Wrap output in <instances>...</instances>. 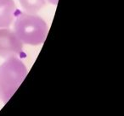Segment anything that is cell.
Instances as JSON below:
<instances>
[{"label":"cell","instance_id":"cell-1","mask_svg":"<svg viewBox=\"0 0 124 116\" xmlns=\"http://www.w3.org/2000/svg\"><path fill=\"white\" fill-rule=\"evenodd\" d=\"M15 33L22 43L39 45L45 41L48 28L46 22L38 15L21 13L14 26Z\"/></svg>","mask_w":124,"mask_h":116},{"label":"cell","instance_id":"cell-2","mask_svg":"<svg viewBox=\"0 0 124 116\" xmlns=\"http://www.w3.org/2000/svg\"><path fill=\"white\" fill-rule=\"evenodd\" d=\"M27 75V69L16 57L7 58L0 65V98L8 102Z\"/></svg>","mask_w":124,"mask_h":116},{"label":"cell","instance_id":"cell-3","mask_svg":"<svg viewBox=\"0 0 124 116\" xmlns=\"http://www.w3.org/2000/svg\"><path fill=\"white\" fill-rule=\"evenodd\" d=\"M23 45L15 31L0 28V57L9 58L21 53Z\"/></svg>","mask_w":124,"mask_h":116},{"label":"cell","instance_id":"cell-4","mask_svg":"<svg viewBox=\"0 0 124 116\" xmlns=\"http://www.w3.org/2000/svg\"><path fill=\"white\" fill-rule=\"evenodd\" d=\"M16 12L14 0H0V28H7L12 24Z\"/></svg>","mask_w":124,"mask_h":116},{"label":"cell","instance_id":"cell-5","mask_svg":"<svg viewBox=\"0 0 124 116\" xmlns=\"http://www.w3.org/2000/svg\"><path fill=\"white\" fill-rule=\"evenodd\" d=\"M21 7L28 14H35L45 5V0H19Z\"/></svg>","mask_w":124,"mask_h":116},{"label":"cell","instance_id":"cell-6","mask_svg":"<svg viewBox=\"0 0 124 116\" xmlns=\"http://www.w3.org/2000/svg\"><path fill=\"white\" fill-rule=\"evenodd\" d=\"M51 4H56L57 2H58V0H48Z\"/></svg>","mask_w":124,"mask_h":116}]
</instances>
